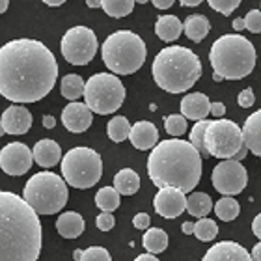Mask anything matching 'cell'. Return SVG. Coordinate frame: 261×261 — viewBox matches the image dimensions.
<instances>
[{
    "mask_svg": "<svg viewBox=\"0 0 261 261\" xmlns=\"http://www.w3.org/2000/svg\"><path fill=\"white\" fill-rule=\"evenodd\" d=\"M209 30H211V24L205 15H189L183 22V32L187 34V38L196 43H200L201 39L207 38Z\"/></svg>",
    "mask_w": 261,
    "mask_h": 261,
    "instance_id": "cell-25",
    "label": "cell"
},
{
    "mask_svg": "<svg viewBox=\"0 0 261 261\" xmlns=\"http://www.w3.org/2000/svg\"><path fill=\"white\" fill-rule=\"evenodd\" d=\"M179 2L183 6H198V4H201L203 0H179Z\"/></svg>",
    "mask_w": 261,
    "mask_h": 261,
    "instance_id": "cell-49",
    "label": "cell"
},
{
    "mask_svg": "<svg viewBox=\"0 0 261 261\" xmlns=\"http://www.w3.org/2000/svg\"><path fill=\"white\" fill-rule=\"evenodd\" d=\"M56 229L65 239H76L84 231V218L75 211H67L58 217L56 220Z\"/></svg>",
    "mask_w": 261,
    "mask_h": 261,
    "instance_id": "cell-22",
    "label": "cell"
},
{
    "mask_svg": "<svg viewBox=\"0 0 261 261\" xmlns=\"http://www.w3.org/2000/svg\"><path fill=\"white\" fill-rule=\"evenodd\" d=\"M101 8L107 15L120 19V17L130 15V11L135 8V0H101Z\"/></svg>",
    "mask_w": 261,
    "mask_h": 261,
    "instance_id": "cell-31",
    "label": "cell"
},
{
    "mask_svg": "<svg viewBox=\"0 0 261 261\" xmlns=\"http://www.w3.org/2000/svg\"><path fill=\"white\" fill-rule=\"evenodd\" d=\"M209 112H211V101L205 93H189L181 101V116H185L187 120H205Z\"/></svg>",
    "mask_w": 261,
    "mask_h": 261,
    "instance_id": "cell-19",
    "label": "cell"
},
{
    "mask_svg": "<svg viewBox=\"0 0 261 261\" xmlns=\"http://www.w3.org/2000/svg\"><path fill=\"white\" fill-rule=\"evenodd\" d=\"M254 101H256V97H254V92H252L250 88L243 90V92L239 93V97H237V103H239V107H243V109H250L252 105H254Z\"/></svg>",
    "mask_w": 261,
    "mask_h": 261,
    "instance_id": "cell-40",
    "label": "cell"
},
{
    "mask_svg": "<svg viewBox=\"0 0 261 261\" xmlns=\"http://www.w3.org/2000/svg\"><path fill=\"white\" fill-rule=\"evenodd\" d=\"M4 135H6V133H4V127L0 125V136H4Z\"/></svg>",
    "mask_w": 261,
    "mask_h": 261,
    "instance_id": "cell-56",
    "label": "cell"
},
{
    "mask_svg": "<svg viewBox=\"0 0 261 261\" xmlns=\"http://www.w3.org/2000/svg\"><path fill=\"white\" fill-rule=\"evenodd\" d=\"M164 129L170 136L174 138H179L181 135L187 133V118L181 114H172L164 118Z\"/></svg>",
    "mask_w": 261,
    "mask_h": 261,
    "instance_id": "cell-35",
    "label": "cell"
},
{
    "mask_svg": "<svg viewBox=\"0 0 261 261\" xmlns=\"http://www.w3.org/2000/svg\"><path fill=\"white\" fill-rule=\"evenodd\" d=\"M243 142L248 151H252L256 157H261V110H256L254 114L246 118L243 125Z\"/></svg>",
    "mask_w": 261,
    "mask_h": 261,
    "instance_id": "cell-20",
    "label": "cell"
},
{
    "mask_svg": "<svg viewBox=\"0 0 261 261\" xmlns=\"http://www.w3.org/2000/svg\"><path fill=\"white\" fill-rule=\"evenodd\" d=\"M0 125L6 135H27L32 127V114L22 105H11L2 112Z\"/></svg>",
    "mask_w": 261,
    "mask_h": 261,
    "instance_id": "cell-15",
    "label": "cell"
},
{
    "mask_svg": "<svg viewBox=\"0 0 261 261\" xmlns=\"http://www.w3.org/2000/svg\"><path fill=\"white\" fill-rule=\"evenodd\" d=\"M60 49L69 64L86 65L97 53V38L88 27H73L64 34Z\"/></svg>",
    "mask_w": 261,
    "mask_h": 261,
    "instance_id": "cell-11",
    "label": "cell"
},
{
    "mask_svg": "<svg viewBox=\"0 0 261 261\" xmlns=\"http://www.w3.org/2000/svg\"><path fill=\"white\" fill-rule=\"evenodd\" d=\"M81 261H112L110 254L103 246H90L81 254Z\"/></svg>",
    "mask_w": 261,
    "mask_h": 261,
    "instance_id": "cell-36",
    "label": "cell"
},
{
    "mask_svg": "<svg viewBox=\"0 0 261 261\" xmlns=\"http://www.w3.org/2000/svg\"><path fill=\"white\" fill-rule=\"evenodd\" d=\"M62 175L67 185L75 189H90L97 185L103 175V161L90 147H73L62 159Z\"/></svg>",
    "mask_w": 261,
    "mask_h": 261,
    "instance_id": "cell-8",
    "label": "cell"
},
{
    "mask_svg": "<svg viewBox=\"0 0 261 261\" xmlns=\"http://www.w3.org/2000/svg\"><path fill=\"white\" fill-rule=\"evenodd\" d=\"M135 2H138V4H146V2H149V0H135Z\"/></svg>",
    "mask_w": 261,
    "mask_h": 261,
    "instance_id": "cell-55",
    "label": "cell"
},
{
    "mask_svg": "<svg viewBox=\"0 0 261 261\" xmlns=\"http://www.w3.org/2000/svg\"><path fill=\"white\" fill-rule=\"evenodd\" d=\"M203 146L209 157L217 159H235L246 147L241 127L235 121L222 118L209 121L203 136Z\"/></svg>",
    "mask_w": 261,
    "mask_h": 261,
    "instance_id": "cell-10",
    "label": "cell"
},
{
    "mask_svg": "<svg viewBox=\"0 0 261 261\" xmlns=\"http://www.w3.org/2000/svg\"><path fill=\"white\" fill-rule=\"evenodd\" d=\"M105 65L114 75H133L146 62L147 49L138 34L118 30L105 39L101 47Z\"/></svg>",
    "mask_w": 261,
    "mask_h": 261,
    "instance_id": "cell-6",
    "label": "cell"
},
{
    "mask_svg": "<svg viewBox=\"0 0 261 261\" xmlns=\"http://www.w3.org/2000/svg\"><path fill=\"white\" fill-rule=\"evenodd\" d=\"M95 205L101 211L112 213L120 207V192L114 187H103L101 191L95 194Z\"/></svg>",
    "mask_w": 261,
    "mask_h": 261,
    "instance_id": "cell-30",
    "label": "cell"
},
{
    "mask_svg": "<svg viewBox=\"0 0 261 261\" xmlns=\"http://www.w3.org/2000/svg\"><path fill=\"white\" fill-rule=\"evenodd\" d=\"M151 2L155 8H159V10H168L170 6L174 4V0H151Z\"/></svg>",
    "mask_w": 261,
    "mask_h": 261,
    "instance_id": "cell-44",
    "label": "cell"
},
{
    "mask_svg": "<svg viewBox=\"0 0 261 261\" xmlns=\"http://www.w3.org/2000/svg\"><path fill=\"white\" fill-rule=\"evenodd\" d=\"M213 79H215V81H217V82H220V81H222V76H220V75H217V73H215V75H213Z\"/></svg>",
    "mask_w": 261,
    "mask_h": 261,
    "instance_id": "cell-53",
    "label": "cell"
},
{
    "mask_svg": "<svg viewBox=\"0 0 261 261\" xmlns=\"http://www.w3.org/2000/svg\"><path fill=\"white\" fill-rule=\"evenodd\" d=\"M243 21V28L245 30H250L252 34H259L261 32V10H250L245 15Z\"/></svg>",
    "mask_w": 261,
    "mask_h": 261,
    "instance_id": "cell-37",
    "label": "cell"
},
{
    "mask_svg": "<svg viewBox=\"0 0 261 261\" xmlns=\"http://www.w3.org/2000/svg\"><path fill=\"white\" fill-rule=\"evenodd\" d=\"M213 209V200L205 192H194L187 198V211L196 218H205Z\"/></svg>",
    "mask_w": 261,
    "mask_h": 261,
    "instance_id": "cell-27",
    "label": "cell"
},
{
    "mask_svg": "<svg viewBox=\"0 0 261 261\" xmlns=\"http://www.w3.org/2000/svg\"><path fill=\"white\" fill-rule=\"evenodd\" d=\"M181 229H183V233L191 235L192 231H194V224H192V222H183V226H181Z\"/></svg>",
    "mask_w": 261,
    "mask_h": 261,
    "instance_id": "cell-48",
    "label": "cell"
},
{
    "mask_svg": "<svg viewBox=\"0 0 261 261\" xmlns=\"http://www.w3.org/2000/svg\"><path fill=\"white\" fill-rule=\"evenodd\" d=\"M142 243H144V248L149 254H161L168 246V233L161 228H151L144 233Z\"/></svg>",
    "mask_w": 261,
    "mask_h": 261,
    "instance_id": "cell-26",
    "label": "cell"
},
{
    "mask_svg": "<svg viewBox=\"0 0 261 261\" xmlns=\"http://www.w3.org/2000/svg\"><path fill=\"white\" fill-rule=\"evenodd\" d=\"M129 140L140 151L153 149L159 144V130L151 121H136L129 130Z\"/></svg>",
    "mask_w": 261,
    "mask_h": 261,
    "instance_id": "cell-18",
    "label": "cell"
},
{
    "mask_svg": "<svg viewBox=\"0 0 261 261\" xmlns=\"http://www.w3.org/2000/svg\"><path fill=\"white\" fill-rule=\"evenodd\" d=\"M32 157L39 166L53 168V166H56V164L62 161V149L55 140L43 138V140H39L38 144L34 146Z\"/></svg>",
    "mask_w": 261,
    "mask_h": 261,
    "instance_id": "cell-21",
    "label": "cell"
},
{
    "mask_svg": "<svg viewBox=\"0 0 261 261\" xmlns=\"http://www.w3.org/2000/svg\"><path fill=\"white\" fill-rule=\"evenodd\" d=\"M183 32V24L175 15H163L155 22V34L163 41H175Z\"/></svg>",
    "mask_w": 261,
    "mask_h": 261,
    "instance_id": "cell-23",
    "label": "cell"
},
{
    "mask_svg": "<svg viewBox=\"0 0 261 261\" xmlns=\"http://www.w3.org/2000/svg\"><path fill=\"white\" fill-rule=\"evenodd\" d=\"M153 207L161 217L177 218L187 209L185 192H181L179 189H174V187H163V189H159L157 196L153 200Z\"/></svg>",
    "mask_w": 261,
    "mask_h": 261,
    "instance_id": "cell-14",
    "label": "cell"
},
{
    "mask_svg": "<svg viewBox=\"0 0 261 261\" xmlns=\"http://www.w3.org/2000/svg\"><path fill=\"white\" fill-rule=\"evenodd\" d=\"M114 189L120 196H133L140 189V175L135 170L123 168L114 175Z\"/></svg>",
    "mask_w": 261,
    "mask_h": 261,
    "instance_id": "cell-24",
    "label": "cell"
},
{
    "mask_svg": "<svg viewBox=\"0 0 261 261\" xmlns=\"http://www.w3.org/2000/svg\"><path fill=\"white\" fill-rule=\"evenodd\" d=\"M114 217H112V213H107L103 211L101 215H97V218H95V224H97V228L101 229V231H110V229L114 228Z\"/></svg>",
    "mask_w": 261,
    "mask_h": 261,
    "instance_id": "cell-39",
    "label": "cell"
},
{
    "mask_svg": "<svg viewBox=\"0 0 261 261\" xmlns=\"http://www.w3.org/2000/svg\"><path fill=\"white\" fill-rule=\"evenodd\" d=\"M207 2L213 10L222 13V15H231L241 4V0H207Z\"/></svg>",
    "mask_w": 261,
    "mask_h": 261,
    "instance_id": "cell-38",
    "label": "cell"
},
{
    "mask_svg": "<svg viewBox=\"0 0 261 261\" xmlns=\"http://www.w3.org/2000/svg\"><path fill=\"white\" fill-rule=\"evenodd\" d=\"M207 125H209V120H200L196 121V125L191 130V144L198 149L200 157H209V153L205 151V146H203V136H205Z\"/></svg>",
    "mask_w": 261,
    "mask_h": 261,
    "instance_id": "cell-34",
    "label": "cell"
},
{
    "mask_svg": "<svg viewBox=\"0 0 261 261\" xmlns=\"http://www.w3.org/2000/svg\"><path fill=\"white\" fill-rule=\"evenodd\" d=\"M153 79L161 90L168 93H183L194 86L201 75L200 58L187 47H164L153 60Z\"/></svg>",
    "mask_w": 261,
    "mask_h": 261,
    "instance_id": "cell-4",
    "label": "cell"
},
{
    "mask_svg": "<svg viewBox=\"0 0 261 261\" xmlns=\"http://www.w3.org/2000/svg\"><path fill=\"white\" fill-rule=\"evenodd\" d=\"M209 62L222 79L241 81L256 67V49L245 36L226 34L211 45Z\"/></svg>",
    "mask_w": 261,
    "mask_h": 261,
    "instance_id": "cell-5",
    "label": "cell"
},
{
    "mask_svg": "<svg viewBox=\"0 0 261 261\" xmlns=\"http://www.w3.org/2000/svg\"><path fill=\"white\" fill-rule=\"evenodd\" d=\"M213 187L224 196H235L245 191L248 174L246 168L235 159H224L213 170Z\"/></svg>",
    "mask_w": 261,
    "mask_h": 261,
    "instance_id": "cell-12",
    "label": "cell"
},
{
    "mask_svg": "<svg viewBox=\"0 0 261 261\" xmlns=\"http://www.w3.org/2000/svg\"><path fill=\"white\" fill-rule=\"evenodd\" d=\"M129 130H130V125L125 116H116V118H112V120L109 121V125H107V133H109V138L112 142L127 140V138H129Z\"/></svg>",
    "mask_w": 261,
    "mask_h": 261,
    "instance_id": "cell-32",
    "label": "cell"
},
{
    "mask_svg": "<svg viewBox=\"0 0 261 261\" xmlns=\"http://www.w3.org/2000/svg\"><path fill=\"white\" fill-rule=\"evenodd\" d=\"M62 95L69 101H76L79 97L84 95V81H82L81 75H75V73H69L62 79Z\"/></svg>",
    "mask_w": 261,
    "mask_h": 261,
    "instance_id": "cell-28",
    "label": "cell"
},
{
    "mask_svg": "<svg viewBox=\"0 0 261 261\" xmlns=\"http://www.w3.org/2000/svg\"><path fill=\"white\" fill-rule=\"evenodd\" d=\"M252 261H261V243L252 248Z\"/></svg>",
    "mask_w": 261,
    "mask_h": 261,
    "instance_id": "cell-45",
    "label": "cell"
},
{
    "mask_svg": "<svg viewBox=\"0 0 261 261\" xmlns=\"http://www.w3.org/2000/svg\"><path fill=\"white\" fill-rule=\"evenodd\" d=\"M201 261H252V256L245 246L233 241H220L205 252Z\"/></svg>",
    "mask_w": 261,
    "mask_h": 261,
    "instance_id": "cell-17",
    "label": "cell"
},
{
    "mask_svg": "<svg viewBox=\"0 0 261 261\" xmlns=\"http://www.w3.org/2000/svg\"><path fill=\"white\" fill-rule=\"evenodd\" d=\"M22 200L38 215H56L67 203V185L60 175L39 172L27 181Z\"/></svg>",
    "mask_w": 261,
    "mask_h": 261,
    "instance_id": "cell-7",
    "label": "cell"
},
{
    "mask_svg": "<svg viewBox=\"0 0 261 261\" xmlns=\"http://www.w3.org/2000/svg\"><path fill=\"white\" fill-rule=\"evenodd\" d=\"M149 222H151V218L147 213H138L135 218H133V226L138 229H147L149 228Z\"/></svg>",
    "mask_w": 261,
    "mask_h": 261,
    "instance_id": "cell-41",
    "label": "cell"
},
{
    "mask_svg": "<svg viewBox=\"0 0 261 261\" xmlns=\"http://www.w3.org/2000/svg\"><path fill=\"white\" fill-rule=\"evenodd\" d=\"M81 254H82V250H76L75 252V257H76V259H81Z\"/></svg>",
    "mask_w": 261,
    "mask_h": 261,
    "instance_id": "cell-54",
    "label": "cell"
},
{
    "mask_svg": "<svg viewBox=\"0 0 261 261\" xmlns=\"http://www.w3.org/2000/svg\"><path fill=\"white\" fill-rule=\"evenodd\" d=\"M55 55L38 39H13L0 47V95L13 103H36L56 84Z\"/></svg>",
    "mask_w": 261,
    "mask_h": 261,
    "instance_id": "cell-1",
    "label": "cell"
},
{
    "mask_svg": "<svg viewBox=\"0 0 261 261\" xmlns=\"http://www.w3.org/2000/svg\"><path fill=\"white\" fill-rule=\"evenodd\" d=\"M8 6H10V0H0V13H4L8 10Z\"/></svg>",
    "mask_w": 261,
    "mask_h": 261,
    "instance_id": "cell-52",
    "label": "cell"
},
{
    "mask_svg": "<svg viewBox=\"0 0 261 261\" xmlns=\"http://www.w3.org/2000/svg\"><path fill=\"white\" fill-rule=\"evenodd\" d=\"M86 4H88V8H101V0H86Z\"/></svg>",
    "mask_w": 261,
    "mask_h": 261,
    "instance_id": "cell-50",
    "label": "cell"
},
{
    "mask_svg": "<svg viewBox=\"0 0 261 261\" xmlns=\"http://www.w3.org/2000/svg\"><path fill=\"white\" fill-rule=\"evenodd\" d=\"M215 213H217V217L224 222H231L235 218L239 217L241 213V207H239V201L231 198V196H224L220 200L215 203Z\"/></svg>",
    "mask_w": 261,
    "mask_h": 261,
    "instance_id": "cell-29",
    "label": "cell"
},
{
    "mask_svg": "<svg viewBox=\"0 0 261 261\" xmlns=\"http://www.w3.org/2000/svg\"><path fill=\"white\" fill-rule=\"evenodd\" d=\"M84 99L86 107L95 114H112L123 105L125 88L116 75L110 73H95L84 84Z\"/></svg>",
    "mask_w": 261,
    "mask_h": 261,
    "instance_id": "cell-9",
    "label": "cell"
},
{
    "mask_svg": "<svg viewBox=\"0 0 261 261\" xmlns=\"http://www.w3.org/2000/svg\"><path fill=\"white\" fill-rule=\"evenodd\" d=\"M56 125V120L53 118V116H43V127H47V129H53V127Z\"/></svg>",
    "mask_w": 261,
    "mask_h": 261,
    "instance_id": "cell-46",
    "label": "cell"
},
{
    "mask_svg": "<svg viewBox=\"0 0 261 261\" xmlns=\"http://www.w3.org/2000/svg\"><path fill=\"white\" fill-rule=\"evenodd\" d=\"M34 157L27 144L11 142L0 149V168L8 175H22L32 168Z\"/></svg>",
    "mask_w": 261,
    "mask_h": 261,
    "instance_id": "cell-13",
    "label": "cell"
},
{
    "mask_svg": "<svg viewBox=\"0 0 261 261\" xmlns=\"http://www.w3.org/2000/svg\"><path fill=\"white\" fill-rule=\"evenodd\" d=\"M211 114L215 118H222L226 114V107L222 103H211Z\"/></svg>",
    "mask_w": 261,
    "mask_h": 261,
    "instance_id": "cell-42",
    "label": "cell"
},
{
    "mask_svg": "<svg viewBox=\"0 0 261 261\" xmlns=\"http://www.w3.org/2000/svg\"><path fill=\"white\" fill-rule=\"evenodd\" d=\"M135 261H159V259L155 254H149V252H147V254H140Z\"/></svg>",
    "mask_w": 261,
    "mask_h": 261,
    "instance_id": "cell-47",
    "label": "cell"
},
{
    "mask_svg": "<svg viewBox=\"0 0 261 261\" xmlns=\"http://www.w3.org/2000/svg\"><path fill=\"white\" fill-rule=\"evenodd\" d=\"M252 231L256 235L257 239H261V213L254 218V222H252Z\"/></svg>",
    "mask_w": 261,
    "mask_h": 261,
    "instance_id": "cell-43",
    "label": "cell"
},
{
    "mask_svg": "<svg viewBox=\"0 0 261 261\" xmlns=\"http://www.w3.org/2000/svg\"><path fill=\"white\" fill-rule=\"evenodd\" d=\"M192 233L200 241H203V243H209V241H213L217 237L218 226L211 218H200V220L194 224V231H192Z\"/></svg>",
    "mask_w": 261,
    "mask_h": 261,
    "instance_id": "cell-33",
    "label": "cell"
},
{
    "mask_svg": "<svg viewBox=\"0 0 261 261\" xmlns=\"http://www.w3.org/2000/svg\"><path fill=\"white\" fill-rule=\"evenodd\" d=\"M47 6H62L65 2V0H43Z\"/></svg>",
    "mask_w": 261,
    "mask_h": 261,
    "instance_id": "cell-51",
    "label": "cell"
},
{
    "mask_svg": "<svg viewBox=\"0 0 261 261\" xmlns=\"http://www.w3.org/2000/svg\"><path fill=\"white\" fill-rule=\"evenodd\" d=\"M41 222L21 196L0 191V261H38Z\"/></svg>",
    "mask_w": 261,
    "mask_h": 261,
    "instance_id": "cell-2",
    "label": "cell"
},
{
    "mask_svg": "<svg viewBox=\"0 0 261 261\" xmlns=\"http://www.w3.org/2000/svg\"><path fill=\"white\" fill-rule=\"evenodd\" d=\"M147 175L159 189L174 187L187 194L200 183V153L191 142L179 138L159 142L147 159Z\"/></svg>",
    "mask_w": 261,
    "mask_h": 261,
    "instance_id": "cell-3",
    "label": "cell"
},
{
    "mask_svg": "<svg viewBox=\"0 0 261 261\" xmlns=\"http://www.w3.org/2000/svg\"><path fill=\"white\" fill-rule=\"evenodd\" d=\"M93 121V112L86 107V103L71 101L64 110H62V123L69 133H84L90 129Z\"/></svg>",
    "mask_w": 261,
    "mask_h": 261,
    "instance_id": "cell-16",
    "label": "cell"
}]
</instances>
